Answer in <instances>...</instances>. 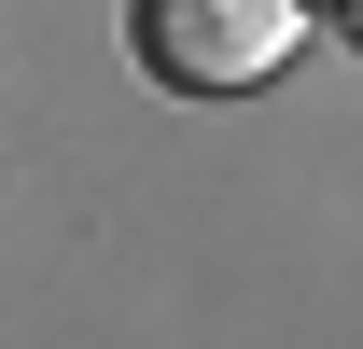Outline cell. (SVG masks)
Returning a JSON list of instances; mask_svg holds the SVG:
<instances>
[{
  "instance_id": "6da1fadb",
  "label": "cell",
  "mask_w": 363,
  "mask_h": 349,
  "mask_svg": "<svg viewBox=\"0 0 363 349\" xmlns=\"http://www.w3.org/2000/svg\"><path fill=\"white\" fill-rule=\"evenodd\" d=\"M294 56V0H140V70L182 98H252Z\"/></svg>"
},
{
  "instance_id": "7a4b0ae2",
  "label": "cell",
  "mask_w": 363,
  "mask_h": 349,
  "mask_svg": "<svg viewBox=\"0 0 363 349\" xmlns=\"http://www.w3.org/2000/svg\"><path fill=\"white\" fill-rule=\"evenodd\" d=\"M335 14H363V0H335Z\"/></svg>"
}]
</instances>
